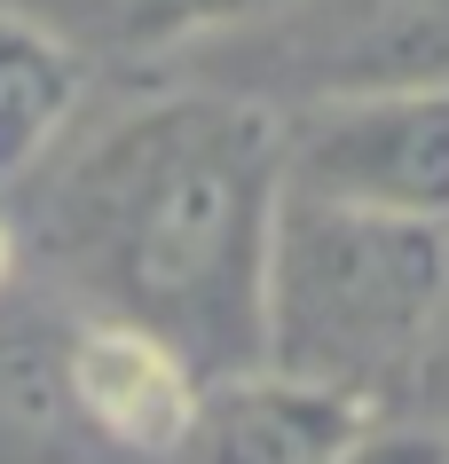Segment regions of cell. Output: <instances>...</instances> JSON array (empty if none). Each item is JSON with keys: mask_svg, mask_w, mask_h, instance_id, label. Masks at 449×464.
I'll return each instance as SVG.
<instances>
[{"mask_svg": "<svg viewBox=\"0 0 449 464\" xmlns=\"http://www.w3.org/2000/svg\"><path fill=\"white\" fill-rule=\"evenodd\" d=\"M79 8H87L95 40H111V48H190V40L268 16L284 0H79Z\"/></svg>", "mask_w": 449, "mask_h": 464, "instance_id": "8", "label": "cell"}, {"mask_svg": "<svg viewBox=\"0 0 449 464\" xmlns=\"http://www.w3.org/2000/svg\"><path fill=\"white\" fill-rule=\"evenodd\" d=\"M16 260H24V237H16V220L0 213V299L16 292Z\"/></svg>", "mask_w": 449, "mask_h": 464, "instance_id": "11", "label": "cell"}, {"mask_svg": "<svg viewBox=\"0 0 449 464\" xmlns=\"http://www.w3.org/2000/svg\"><path fill=\"white\" fill-rule=\"evenodd\" d=\"M339 464H449V425H418V417H363V433L339 449Z\"/></svg>", "mask_w": 449, "mask_h": 464, "instance_id": "9", "label": "cell"}, {"mask_svg": "<svg viewBox=\"0 0 449 464\" xmlns=\"http://www.w3.org/2000/svg\"><path fill=\"white\" fill-rule=\"evenodd\" d=\"M284 189L449 228V87H371L292 111Z\"/></svg>", "mask_w": 449, "mask_h": 464, "instance_id": "3", "label": "cell"}, {"mask_svg": "<svg viewBox=\"0 0 449 464\" xmlns=\"http://www.w3.org/2000/svg\"><path fill=\"white\" fill-rule=\"evenodd\" d=\"M434 401H449V315H442V339H434V354H425V378H418Z\"/></svg>", "mask_w": 449, "mask_h": 464, "instance_id": "10", "label": "cell"}, {"mask_svg": "<svg viewBox=\"0 0 449 464\" xmlns=\"http://www.w3.org/2000/svg\"><path fill=\"white\" fill-rule=\"evenodd\" d=\"M363 417L371 410H355L347 393H324L307 378L252 362L229 378H205L181 464H339V449L363 433Z\"/></svg>", "mask_w": 449, "mask_h": 464, "instance_id": "6", "label": "cell"}, {"mask_svg": "<svg viewBox=\"0 0 449 464\" xmlns=\"http://www.w3.org/2000/svg\"><path fill=\"white\" fill-rule=\"evenodd\" d=\"M284 205V111L260 95L134 102L87 134L40 205L48 260L72 276L79 315L134 323L181 346L198 378L260 362V268Z\"/></svg>", "mask_w": 449, "mask_h": 464, "instance_id": "1", "label": "cell"}, {"mask_svg": "<svg viewBox=\"0 0 449 464\" xmlns=\"http://www.w3.org/2000/svg\"><path fill=\"white\" fill-rule=\"evenodd\" d=\"M79 95H87V63L72 40L24 8H0V181L48 166L79 119Z\"/></svg>", "mask_w": 449, "mask_h": 464, "instance_id": "7", "label": "cell"}, {"mask_svg": "<svg viewBox=\"0 0 449 464\" xmlns=\"http://www.w3.org/2000/svg\"><path fill=\"white\" fill-rule=\"evenodd\" d=\"M72 323L79 307L0 299V464H126L79 410Z\"/></svg>", "mask_w": 449, "mask_h": 464, "instance_id": "5", "label": "cell"}, {"mask_svg": "<svg viewBox=\"0 0 449 464\" xmlns=\"http://www.w3.org/2000/svg\"><path fill=\"white\" fill-rule=\"evenodd\" d=\"M449 315V228L347 213L324 197L276 205L260 268V362L386 410L425 378Z\"/></svg>", "mask_w": 449, "mask_h": 464, "instance_id": "2", "label": "cell"}, {"mask_svg": "<svg viewBox=\"0 0 449 464\" xmlns=\"http://www.w3.org/2000/svg\"><path fill=\"white\" fill-rule=\"evenodd\" d=\"M72 386L79 410L126 464H181L190 425H198L205 378L181 346L150 339L134 323L79 315L72 323Z\"/></svg>", "mask_w": 449, "mask_h": 464, "instance_id": "4", "label": "cell"}]
</instances>
